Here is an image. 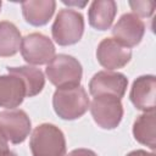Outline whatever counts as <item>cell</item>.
<instances>
[{"mask_svg":"<svg viewBox=\"0 0 156 156\" xmlns=\"http://www.w3.org/2000/svg\"><path fill=\"white\" fill-rule=\"evenodd\" d=\"M21 54L29 65H48L55 57V45L41 33H30L22 39Z\"/></svg>","mask_w":156,"mask_h":156,"instance_id":"8992f818","label":"cell"},{"mask_svg":"<svg viewBox=\"0 0 156 156\" xmlns=\"http://www.w3.org/2000/svg\"><path fill=\"white\" fill-rule=\"evenodd\" d=\"M1 5H2V2H1V1H0V10H1Z\"/></svg>","mask_w":156,"mask_h":156,"instance_id":"603a6c76","label":"cell"},{"mask_svg":"<svg viewBox=\"0 0 156 156\" xmlns=\"http://www.w3.org/2000/svg\"><path fill=\"white\" fill-rule=\"evenodd\" d=\"M129 99L136 110L144 112L155 111L156 78L152 74L138 77L130 88Z\"/></svg>","mask_w":156,"mask_h":156,"instance_id":"8fae6325","label":"cell"},{"mask_svg":"<svg viewBox=\"0 0 156 156\" xmlns=\"http://www.w3.org/2000/svg\"><path fill=\"white\" fill-rule=\"evenodd\" d=\"M6 149H9V147H7V140L0 134V152H1L2 150H6Z\"/></svg>","mask_w":156,"mask_h":156,"instance_id":"44dd1931","label":"cell"},{"mask_svg":"<svg viewBox=\"0 0 156 156\" xmlns=\"http://www.w3.org/2000/svg\"><path fill=\"white\" fill-rule=\"evenodd\" d=\"M66 156H98V155L89 149H76V150H72Z\"/></svg>","mask_w":156,"mask_h":156,"instance_id":"d6986e66","label":"cell"},{"mask_svg":"<svg viewBox=\"0 0 156 156\" xmlns=\"http://www.w3.org/2000/svg\"><path fill=\"white\" fill-rule=\"evenodd\" d=\"M45 73L51 84L57 88L79 85L83 76L80 62L66 54L56 55L46 66Z\"/></svg>","mask_w":156,"mask_h":156,"instance_id":"3957f363","label":"cell"},{"mask_svg":"<svg viewBox=\"0 0 156 156\" xmlns=\"http://www.w3.org/2000/svg\"><path fill=\"white\" fill-rule=\"evenodd\" d=\"M90 101L82 85L57 88L52 96V107L56 115L67 121L82 117L89 108Z\"/></svg>","mask_w":156,"mask_h":156,"instance_id":"6da1fadb","label":"cell"},{"mask_svg":"<svg viewBox=\"0 0 156 156\" xmlns=\"http://www.w3.org/2000/svg\"><path fill=\"white\" fill-rule=\"evenodd\" d=\"M84 33V17L72 9L61 10L51 27V34L56 44L68 46L78 43Z\"/></svg>","mask_w":156,"mask_h":156,"instance_id":"277c9868","label":"cell"},{"mask_svg":"<svg viewBox=\"0 0 156 156\" xmlns=\"http://www.w3.org/2000/svg\"><path fill=\"white\" fill-rule=\"evenodd\" d=\"M22 37L18 28L7 21L0 22V56L10 57L21 49Z\"/></svg>","mask_w":156,"mask_h":156,"instance_id":"e0dca14e","label":"cell"},{"mask_svg":"<svg viewBox=\"0 0 156 156\" xmlns=\"http://www.w3.org/2000/svg\"><path fill=\"white\" fill-rule=\"evenodd\" d=\"M7 73L21 78L26 87V96L28 98L38 95L45 85V77L43 72L33 66L7 67Z\"/></svg>","mask_w":156,"mask_h":156,"instance_id":"9a60e30c","label":"cell"},{"mask_svg":"<svg viewBox=\"0 0 156 156\" xmlns=\"http://www.w3.org/2000/svg\"><path fill=\"white\" fill-rule=\"evenodd\" d=\"M29 146L33 156H66L65 135L51 123H43L34 128Z\"/></svg>","mask_w":156,"mask_h":156,"instance_id":"7a4b0ae2","label":"cell"},{"mask_svg":"<svg viewBox=\"0 0 156 156\" xmlns=\"http://www.w3.org/2000/svg\"><path fill=\"white\" fill-rule=\"evenodd\" d=\"M128 79L123 73L112 71H100L89 82V91L93 96L112 95L122 99L126 94Z\"/></svg>","mask_w":156,"mask_h":156,"instance_id":"ba28073f","label":"cell"},{"mask_svg":"<svg viewBox=\"0 0 156 156\" xmlns=\"http://www.w3.org/2000/svg\"><path fill=\"white\" fill-rule=\"evenodd\" d=\"M145 33L144 22L134 13H124L112 28V35L118 43L127 48L136 46Z\"/></svg>","mask_w":156,"mask_h":156,"instance_id":"30bf717a","label":"cell"},{"mask_svg":"<svg viewBox=\"0 0 156 156\" xmlns=\"http://www.w3.org/2000/svg\"><path fill=\"white\" fill-rule=\"evenodd\" d=\"M155 124L156 115L152 112H144L138 116L133 124V135L135 140L143 145L149 146L151 150L156 149V136H155Z\"/></svg>","mask_w":156,"mask_h":156,"instance_id":"2e32d148","label":"cell"},{"mask_svg":"<svg viewBox=\"0 0 156 156\" xmlns=\"http://www.w3.org/2000/svg\"><path fill=\"white\" fill-rule=\"evenodd\" d=\"M96 58L104 68L113 71L124 67L130 61L132 50L113 38H105L98 45Z\"/></svg>","mask_w":156,"mask_h":156,"instance_id":"9c48e42d","label":"cell"},{"mask_svg":"<svg viewBox=\"0 0 156 156\" xmlns=\"http://www.w3.org/2000/svg\"><path fill=\"white\" fill-rule=\"evenodd\" d=\"M0 156H17V155H16L13 151L6 149V150H2V151L0 152Z\"/></svg>","mask_w":156,"mask_h":156,"instance_id":"7402d4cb","label":"cell"},{"mask_svg":"<svg viewBox=\"0 0 156 156\" xmlns=\"http://www.w3.org/2000/svg\"><path fill=\"white\" fill-rule=\"evenodd\" d=\"M26 98V87L21 78L13 74L0 76V107L12 110Z\"/></svg>","mask_w":156,"mask_h":156,"instance_id":"7c38bea8","label":"cell"},{"mask_svg":"<svg viewBox=\"0 0 156 156\" xmlns=\"http://www.w3.org/2000/svg\"><path fill=\"white\" fill-rule=\"evenodd\" d=\"M32 123L23 110H5L0 112V134L12 144L23 143L29 135Z\"/></svg>","mask_w":156,"mask_h":156,"instance_id":"52a82bcc","label":"cell"},{"mask_svg":"<svg viewBox=\"0 0 156 156\" xmlns=\"http://www.w3.org/2000/svg\"><path fill=\"white\" fill-rule=\"evenodd\" d=\"M21 6L24 20L34 27H40L46 24L52 17L56 2L54 0H28L23 1Z\"/></svg>","mask_w":156,"mask_h":156,"instance_id":"4fadbf2b","label":"cell"},{"mask_svg":"<svg viewBox=\"0 0 156 156\" xmlns=\"http://www.w3.org/2000/svg\"><path fill=\"white\" fill-rule=\"evenodd\" d=\"M126 156H156L154 152H147L145 150H134L129 154H127Z\"/></svg>","mask_w":156,"mask_h":156,"instance_id":"ffe728a7","label":"cell"},{"mask_svg":"<svg viewBox=\"0 0 156 156\" xmlns=\"http://www.w3.org/2000/svg\"><path fill=\"white\" fill-rule=\"evenodd\" d=\"M133 13L138 17H151L156 4L154 1H129Z\"/></svg>","mask_w":156,"mask_h":156,"instance_id":"ac0fdd59","label":"cell"},{"mask_svg":"<svg viewBox=\"0 0 156 156\" xmlns=\"http://www.w3.org/2000/svg\"><path fill=\"white\" fill-rule=\"evenodd\" d=\"M90 112L95 123L104 129H115L122 121L123 106L121 99L112 95L94 96Z\"/></svg>","mask_w":156,"mask_h":156,"instance_id":"5b68a950","label":"cell"},{"mask_svg":"<svg viewBox=\"0 0 156 156\" xmlns=\"http://www.w3.org/2000/svg\"><path fill=\"white\" fill-rule=\"evenodd\" d=\"M117 13V4L113 0H95L88 10L89 24L98 30H107Z\"/></svg>","mask_w":156,"mask_h":156,"instance_id":"5bb4252c","label":"cell"}]
</instances>
